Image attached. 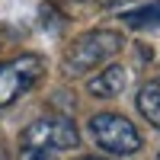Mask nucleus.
I'll return each mask as SVG.
<instances>
[{
	"label": "nucleus",
	"mask_w": 160,
	"mask_h": 160,
	"mask_svg": "<svg viewBox=\"0 0 160 160\" xmlns=\"http://www.w3.org/2000/svg\"><path fill=\"white\" fill-rule=\"evenodd\" d=\"M125 26L128 29H157L160 26V0H154V3L148 7H138V10H128L125 13Z\"/></svg>",
	"instance_id": "obj_7"
},
{
	"label": "nucleus",
	"mask_w": 160,
	"mask_h": 160,
	"mask_svg": "<svg viewBox=\"0 0 160 160\" xmlns=\"http://www.w3.org/2000/svg\"><path fill=\"white\" fill-rule=\"evenodd\" d=\"M157 160H160V154H157Z\"/></svg>",
	"instance_id": "obj_13"
},
{
	"label": "nucleus",
	"mask_w": 160,
	"mask_h": 160,
	"mask_svg": "<svg viewBox=\"0 0 160 160\" xmlns=\"http://www.w3.org/2000/svg\"><path fill=\"white\" fill-rule=\"evenodd\" d=\"M42 74H45V64L38 55H19L13 61H3L0 64V109L13 106L26 90H32Z\"/></svg>",
	"instance_id": "obj_4"
},
{
	"label": "nucleus",
	"mask_w": 160,
	"mask_h": 160,
	"mask_svg": "<svg viewBox=\"0 0 160 160\" xmlns=\"http://www.w3.org/2000/svg\"><path fill=\"white\" fill-rule=\"evenodd\" d=\"M125 83H128V71L122 64H109L106 71H99L90 80L87 90H90V96H96V99H112V96H118V93L125 90Z\"/></svg>",
	"instance_id": "obj_5"
},
{
	"label": "nucleus",
	"mask_w": 160,
	"mask_h": 160,
	"mask_svg": "<svg viewBox=\"0 0 160 160\" xmlns=\"http://www.w3.org/2000/svg\"><path fill=\"white\" fill-rule=\"evenodd\" d=\"M80 160H106V157H80Z\"/></svg>",
	"instance_id": "obj_12"
},
{
	"label": "nucleus",
	"mask_w": 160,
	"mask_h": 160,
	"mask_svg": "<svg viewBox=\"0 0 160 160\" xmlns=\"http://www.w3.org/2000/svg\"><path fill=\"white\" fill-rule=\"evenodd\" d=\"M61 3H87V0H61Z\"/></svg>",
	"instance_id": "obj_10"
},
{
	"label": "nucleus",
	"mask_w": 160,
	"mask_h": 160,
	"mask_svg": "<svg viewBox=\"0 0 160 160\" xmlns=\"http://www.w3.org/2000/svg\"><path fill=\"white\" fill-rule=\"evenodd\" d=\"M80 144V131L71 115H45L35 118L22 131V148H38V151H74Z\"/></svg>",
	"instance_id": "obj_3"
},
{
	"label": "nucleus",
	"mask_w": 160,
	"mask_h": 160,
	"mask_svg": "<svg viewBox=\"0 0 160 160\" xmlns=\"http://www.w3.org/2000/svg\"><path fill=\"white\" fill-rule=\"evenodd\" d=\"M87 128H90L93 141H96L102 151H109V154H138L141 144H144L138 125L131 122V118L118 115V112H99V115H93Z\"/></svg>",
	"instance_id": "obj_2"
},
{
	"label": "nucleus",
	"mask_w": 160,
	"mask_h": 160,
	"mask_svg": "<svg viewBox=\"0 0 160 160\" xmlns=\"http://www.w3.org/2000/svg\"><path fill=\"white\" fill-rule=\"evenodd\" d=\"M22 160H55L51 151H38V148H22Z\"/></svg>",
	"instance_id": "obj_8"
},
{
	"label": "nucleus",
	"mask_w": 160,
	"mask_h": 160,
	"mask_svg": "<svg viewBox=\"0 0 160 160\" xmlns=\"http://www.w3.org/2000/svg\"><path fill=\"white\" fill-rule=\"evenodd\" d=\"M0 160H10V157H7V151H3V148H0Z\"/></svg>",
	"instance_id": "obj_11"
},
{
	"label": "nucleus",
	"mask_w": 160,
	"mask_h": 160,
	"mask_svg": "<svg viewBox=\"0 0 160 160\" xmlns=\"http://www.w3.org/2000/svg\"><path fill=\"white\" fill-rule=\"evenodd\" d=\"M135 102H138V112L160 131V77L157 80H148V83L138 90V99Z\"/></svg>",
	"instance_id": "obj_6"
},
{
	"label": "nucleus",
	"mask_w": 160,
	"mask_h": 160,
	"mask_svg": "<svg viewBox=\"0 0 160 160\" xmlns=\"http://www.w3.org/2000/svg\"><path fill=\"white\" fill-rule=\"evenodd\" d=\"M125 48V38L122 32H112V29H90L80 38H74L68 55H64V74L68 77H83L93 68L106 64L109 58H115L118 51Z\"/></svg>",
	"instance_id": "obj_1"
},
{
	"label": "nucleus",
	"mask_w": 160,
	"mask_h": 160,
	"mask_svg": "<svg viewBox=\"0 0 160 160\" xmlns=\"http://www.w3.org/2000/svg\"><path fill=\"white\" fill-rule=\"evenodd\" d=\"M96 7H102V10H115V7H122V3H128V0H93Z\"/></svg>",
	"instance_id": "obj_9"
}]
</instances>
